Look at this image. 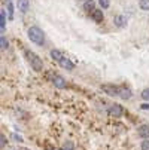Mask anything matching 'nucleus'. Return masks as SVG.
<instances>
[{"label":"nucleus","instance_id":"nucleus-1","mask_svg":"<svg viewBox=\"0 0 149 150\" xmlns=\"http://www.w3.org/2000/svg\"><path fill=\"white\" fill-rule=\"evenodd\" d=\"M24 54H26V58L30 62V66H31V69L34 71H42V70H43V62H42L39 55H36L33 51H29V49H26Z\"/></svg>","mask_w":149,"mask_h":150},{"label":"nucleus","instance_id":"nucleus-2","mask_svg":"<svg viewBox=\"0 0 149 150\" xmlns=\"http://www.w3.org/2000/svg\"><path fill=\"white\" fill-rule=\"evenodd\" d=\"M27 36H29V39L33 42V43H36L39 46H42L45 43V34L39 27H30L29 31H27Z\"/></svg>","mask_w":149,"mask_h":150},{"label":"nucleus","instance_id":"nucleus-3","mask_svg":"<svg viewBox=\"0 0 149 150\" xmlns=\"http://www.w3.org/2000/svg\"><path fill=\"white\" fill-rule=\"evenodd\" d=\"M101 91L104 94H108L109 97H119V86L113 83H104L101 85Z\"/></svg>","mask_w":149,"mask_h":150},{"label":"nucleus","instance_id":"nucleus-4","mask_svg":"<svg viewBox=\"0 0 149 150\" xmlns=\"http://www.w3.org/2000/svg\"><path fill=\"white\" fill-rule=\"evenodd\" d=\"M108 113H109L111 117H121V116L124 115V109H122L121 104H112V105L109 107Z\"/></svg>","mask_w":149,"mask_h":150},{"label":"nucleus","instance_id":"nucleus-5","mask_svg":"<svg viewBox=\"0 0 149 150\" xmlns=\"http://www.w3.org/2000/svg\"><path fill=\"white\" fill-rule=\"evenodd\" d=\"M52 83H54V86L58 88V89H64V88L67 86L66 79L63 77V76H60V74H54V77H52Z\"/></svg>","mask_w":149,"mask_h":150},{"label":"nucleus","instance_id":"nucleus-6","mask_svg":"<svg viewBox=\"0 0 149 150\" xmlns=\"http://www.w3.org/2000/svg\"><path fill=\"white\" fill-rule=\"evenodd\" d=\"M119 97L122 100H130L133 97V92L128 86H119Z\"/></svg>","mask_w":149,"mask_h":150},{"label":"nucleus","instance_id":"nucleus-7","mask_svg":"<svg viewBox=\"0 0 149 150\" xmlns=\"http://www.w3.org/2000/svg\"><path fill=\"white\" fill-rule=\"evenodd\" d=\"M137 134H139V137H142L143 140H146V138H149V125H140L139 126V129H137Z\"/></svg>","mask_w":149,"mask_h":150},{"label":"nucleus","instance_id":"nucleus-8","mask_svg":"<svg viewBox=\"0 0 149 150\" xmlns=\"http://www.w3.org/2000/svg\"><path fill=\"white\" fill-rule=\"evenodd\" d=\"M58 64H60V66H61L63 69H66V70H69V71H72V70L75 69V64H73V62H72L69 58H66V57L63 58V59H61Z\"/></svg>","mask_w":149,"mask_h":150},{"label":"nucleus","instance_id":"nucleus-9","mask_svg":"<svg viewBox=\"0 0 149 150\" xmlns=\"http://www.w3.org/2000/svg\"><path fill=\"white\" fill-rule=\"evenodd\" d=\"M16 6H18V11L26 13L29 11V8H30V2H29V0H18V5Z\"/></svg>","mask_w":149,"mask_h":150},{"label":"nucleus","instance_id":"nucleus-10","mask_svg":"<svg viewBox=\"0 0 149 150\" xmlns=\"http://www.w3.org/2000/svg\"><path fill=\"white\" fill-rule=\"evenodd\" d=\"M113 23H115V25H116L118 28H122V27H125V24H127V19H125V16H122V15H116V16L113 18Z\"/></svg>","mask_w":149,"mask_h":150},{"label":"nucleus","instance_id":"nucleus-11","mask_svg":"<svg viewBox=\"0 0 149 150\" xmlns=\"http://www.w3.org/2000/svg\"><path fill=\"white\" fill-rule=\"evenodd\" d=\"M91 18L96 21V23H101V21H103V18H104V15H103V11H101V9H94V12L91 13Z\"/></svg>","mask_w":149,"mask_h":150},{"label":"nucleus","instance_id":"nucleus-12","mask_svg":"<svg viewBox=\"0 0 149 150\" xmlns=\"http://www.w3.org/2000/svg\"><path fill=\"white\" fill-rule=\"evenodd\" d=\"M51 58L60 62L63 58H64V55H63V52H61V51H58V49H52V51H51Z\"/></svg>","mask_w":149,"mask_h":150},{"label":"nucleus","instance_id":"nucleus-13","mask_svg":"<svg viewBox=\"0 0 149 150\" xmlns=\"http://www.w3.org/2000/svg\"><path fill=\"white\" fill-rule=\"evenodd\" d=\"M94 9H96V8H94V0H87V2L83 3V11H87L88 13H90V12L93 13Z\"/></svg>","mask_w":149,"mask_h":150},{"label":"nucleus","instance_id":"nucleus-14","mask_svg":"<svg viewBox=\"0 0 149 150\" xmlns=\"http://www.w3.org/2000/svg\"><path fill=\"white\" fill-rule=\"evenodd\" d=\"M5 24H6V16H5V11H0V28H2V33L5 31Z\"/></svg>","mask_w":149,"mask_h":150},{"label":"nucleus","instance_id":"nucleus-15","mask_svg":"<svg viewBox=\"0 0 149 150\" xmlns=\"http://www.w3.org/2000/svg\"><path fill=\"white\" fill-rule=\"evenodd\" d=\"M139 6H140L142 11H149V0H140Z\"/></svg>","mask_w":149,"mask_h":150},{"label":"nucleus","instance_id":"nucleus-16","mask_svg":"<svg viewBox=\"0 0 149 150\" xmlns=\"http://www.w3.org/2000/svg\"><path fill=\"white\" fill-rule=\"evenodd\" d=\"M73 149H75V144L72 141H66L64 144H63V147H61V150H73Z\"/></svg>","mask_w":149,"mask_h":150},{"label":"nucleus","instance_id":"nucleus-17","mask_svg":"<svg viewBox=\"0 0 149 150\" xmlns=\"http://www.w3.org/2000/svg\"><path fill=\"white\" fill-rule=\"evenodd\" d=\"M0 43H2V51L8 49V40H6V37L3 34H2V37H0Z\"/></svg>","mask_w":149,"mask_h":150},{"label":"nucleus","instance_id":"nucleus-18","mask_svg":"<svg viewBox=\"0 0 149 150\" xmlns=\"http://www.w3.org/2000/svg\"><path fill=\"white\" fill-rule=\"evenodd\" d=\"M8 12H9V18L12 19V18H14V3H12V2L8 3Z\"/></svg>","mask_w":149,"mask_h":150},{"label":"nucleus","instance_id":"nucleus-19","mask_svg":"<svg viewBox=\"0 0 149 150\" xmlns=\"http://www.w3.org/2000/svg\"><path fill=\"white\" fill-rule=\"evenodd\" d=\"M140 95H142V98H143L145 101H149V88H146V89H143Z\"/></svg>","mask_w":149,"mask_h":150},{"label":"nucleus","instance_id":"nucleus-20","mask_svg":"<svg viewBox=\"0 0 149 150\" xmlns=\"http://www.w3.org/2000/svg\"><path fill=\"white\" fill-rule=\"evenodd\" d=\"M140 149H142V150H149V138H146V140H143V141H142Z\"/></svg>","mask_w":149,"mask_h":150},{"label":"nucleus","instance_id":"nucleus-21","mask_svg":"<svg viewBox=\"0 0 149 150\" xmlns=\"http://www.w3.org/2000/svg\"><path fill=\"white\" fill-rule=\"evenodd\" d=\"M12 140H14V141H16V143H23V141H24V140H23V137L18 135V134H12Z\"/></svg>","mask_w":149,"mask_h":150},{"label":"nucleus","instance_id":"nucleus-22","mask_svg":"<svg viewBox=\"0 0 149 150\" xmlns=\"http://www.w3.org/2000/svg\"><path fill=\"white\" fill-rule=\"evenodd\" d=\"M98 3H100V6L103 9H108L109 8V2H108V0H98Z\"/></svg>","mask_w":149,"mask_h":150},{"label":"nucleus","instance_id":"nucleus-23","mask_svg":"<svg viewBox=\"0 0 149 150\" xmlns=\"http://www.w3.org/2000/svg\"><path fill=\"white\" fill-rule=\"evenodd\" d=\"M6 143H8L6 141V137H5V134H2V135H0V146H2V149L6 146Z\"/></svg>","mask_w":149,"mask_h":150},{"label":"nucleus","instance_id":"nucleus-24","mask_svg":"<svg viewBox=\"0 0 149 150\" xmlns=\"http://www.w3.org/2000/svg\"><path fill=\"white\" fill-rule=\"evenodd\" d=\"M140 109H142V110H149V104H148V103H143V104L140 105Z\"/></svg>","mask_w":149,"mask_h":150},{"label":"nucleus","instance_id":"nucleus-25","mask_svg":"<svg viewBox=\"0 0 149 150\" xmlns=\"http://www.w3.org/2000/svg\"><path fill=\"white\" fill-rule=\"evenodd\" d=\"M45 150H57V149H54V147H48V149H45Z\"/></svg>","mask_w":149,"mask_h":150},{"label":"nucleus","instance_id":"nucleus-26","mask_svg":"<svg viewBox=\"0 0 149 150\" xmlns=\"http://www.w3.org/2000/svg\"><path fill=\"white\" fill-rule=\"evenodd\" d=\"M18 150H29V149H18Z\"/></svg>","mask_w":149,"mask_h":150},{"label":"nucleus","instance_id":"nucleus-27","mask_svg":"<svg viewBox=\"0 0 149 150\" xmlns=\"http://www.w3.org/2000/svg\"><path fill=\"white\" fill-rule=\"evenodd\" d=\"M8 2H11V0H8Z\"/></svg>","mask_w":149,"mask_h":150}]
</instances>
